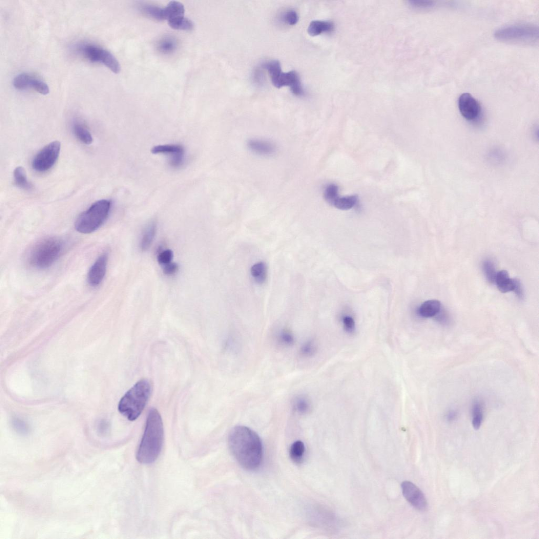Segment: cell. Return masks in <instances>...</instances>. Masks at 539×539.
<instances>
[{
  "instance_id": "6da1fadb",
  "label": "cell",
  "mask_w": 539,
  "mask_h": 539,
  "mask_svg": "<svg viewBox=\"0 0 539 539\" xmlns=\"http://www.w3.org/2000/svg\"><path fill=\"white\" fill-rule=\"evenodd\" d=\"M228 444L239 464L248 471L259 467L263 457V448L259 435L245 426H237L231 431Z\"/></svg>"
},
{
  "instance_id": "836d02e7",
  "label": "cell",
  "mask_w": 539,
  "mask_h": 539,
  "mask_svg": "<svg viewBox=\"0 0 539 539\" xmlns=\"http://www.w3.org/2000/svg\"><path fill=\"white\" fill-rule=\"evenodd\" d=\"M143 12L146 15L157 20H163L162 8L153 5H145L142 8Z\"/></svg>"
},
{
  "instance_id": "1f68e13d",
  "label": "cell",
  "mask_w": 539,
  "mask_h": 539,
  "mask_svg": "<svg viewBox=\"0 0 539 539\" xmlns=\"http://www.w3.org/2000/svg\"><path fill=\"white\" fill-rule=\"evenodd\" d=\"M176 41L174 38L167 37L163 39L158 44V50L165 54L174 52L177 47Z\"/></svg>"
},
{
  "instance_id": "2e32d148",
  "label": "cell",
  "mask_w": 539,
  "mask_h": 539,
  "mask_svg": "<svg viewBox=\"0 0 539 539\" xmlns=\"http://www.w3.org/2000/svg\"><path fill=\"white\" fill-rule=\"evenodd\" d=\"M499 291L503 293L513 292L515 286L514 279L509 277L506 270L497 272L494 282Z\"/></svg>"
},
{
  "instance_id": "3957f363",
  "label": "cell",
  "mask_w": 539,
  "mask_h": 539,
  "mask_svg": "<svg viewBox=\"0 0 539 539\" xmlns=\"http://www.w3.org/2000/svg\"><path fill=\"white\" fill-rule=\"evenodd\" d=\"M152 390L153 386L149 380H140L120 400L118 404L120 413L131 421L136 420L146 407Z\"/></svg>"
},
{
  "instance_id": "9c48e42d",
  "label": "cell",
  "mask_w": 539,
  "mask_h": 539,
  "mask_svg": "<svg viewBox=\"0 0 539 539\" xmlns=\"http://www.w3.org/2000/svg\"><path fill=\"white\" fill-rule=\"evenodd\" d=\"M61 143L53 141L47 145L34 157L33 169L39 172H45L51 169L57 161L60 155Z\"/></svg>"
},
{
  "instance_id": "83f0119b",
  "label": "cell",
  "mask_w": 539,
  "mask_h": 539,
  "mask_svg": "<svg viewBox=\"0 0 539 539\" xmlns=\"http://www.w3.org/2000/svg\"><path fill=\"white\" fill-rule=\"evenodd\" d=\"M276 341L283 347H292L295 342V337L291 331L283 329L279 332L276 338Z\"/></svg>"
},
{
  "instance_id": "cb8c5ba5",
  "label": "cell",
  "mask_w": 539,
  "mask_h": 539,
  "mask_svg": "<svg viewBox=\"0 0 539 539\" xmlns=\"http://www.w3.org/2000/svg\"><path fill=\"white\" fill-rule=\"evenodd\" d=\"M472 426L475 430L480 429L483 420V404L479 400H476L472 406Z\"/></svg>"
},
{
  "instance_id": "7402d4cb",
  "label": "cell",
  "mask_w": 539,
  "mask_h": 539,
  "mask_svg": "<svg viewBox=\"0 0 539 539\" xmlns=\"http://www.w3.org/2000/svg\"><path fill=\"white\" fill-rule=\"evenodd\" d=\"M293 411L301 415L308 413L312 409L310 400L305 396H298L293 400L292 404Z\"/></svg>"
},
{
  "instance_id": "8992f818",
  "label": "cell",
  "mask_w": 539,
  "mask_h": 539,
  "mask_svg": "<svg viewBox=\"0 0 539 539\" xmlns=\"http://www.w3.org/2000/svg\"><path fill=\"white\" fill-rule=\"evenodd\" d=\"M262 67L268 71L272 84L276 88L280 89L288 86L295 95H305V90L302 86L299 74L296 71L283 72L281 64L278 60L266 62L262 65Z\"/></svg>"
},
{
  "instance_id": "ac0fdd59",
  "label": "cell",
  "mask_w": 539,
  "mask_h": 539,
  "mask_svg": "<svg viewBox=\"0 0 539 539\" xmlns=\"http://www.w3.org/2000/svg\"><path fill=\"white\" fill-rule=\"evenodd\" d=\"M184 6L180 2L171 1L167 6L162 9L163 20L168 21L179 17H184Z\"/></svg>"
},
{
  "instance_id": "d590c367",
  "label": "cell",
  "mask_w": 539,
  "mask_h": 539,
  "mask_svg": "<svg viewBox=\"0 0 539 539\" xmlns=\"http://www.w3.org/2000/svg\"><path fill=\"white\" fill-rule=\"evenodd\" d=\"M173 258H174V253L172 250L168 249L164 250L158 254L157 261L159 264L164 266L171 263Z\"/></svg>"
},
{
  "instance_id": "f1b7e54d",
  "label": "cell",
  "mask_w": 539,
  "mask_h": 539,
  "mask_svg": "<svg viewBox=\"0 0 539 539\" xmlns=\"http://www.w3.org/2000/svg\"><path fill=\"white\" fill-rule=\"evenodd\" d=\"M32 88L37 92L43 95H47L50 92L49 87L45 82L37 77H33L32 75L28 82V88Z\"/></svg>"
},
{
  "instance_id": "f35d334b",
  "label": "cell",
  "mask_w": 539,
  "mask_h": 539,
  "mask_svg": "<svg viewBox=\"0 0 539 539\" xmlns=\"http://www.w3.org/2000/svg\"><path fill=\"white\" fill-rule=\"evenodd\" d=\"M163 272L167 275H172L175 274L178 270V265L174 263V262H171V263L166 265L163 266Z\"/></svg>"
},
{
  "instance_id": "74e56055",
  "label": "cell",
  "mask_w": 539,
  "mask_h": 539,
  "mask_svg": "<svg viewBox=\"0 0 539 539\" xmlns=\"http://www.w3.org/2000/svg\"><path fill=\"white\" fill-rule=\"evenodd\" d=\"M409 5L412 8L420 9H429L432 8L434 5V2L427 1H410Z\"/></svg>"
},
{
  "instance_id": "5b68a950",
  "label": "cell",
  "mask_w": 539,
  "mask_h": 539,
  "mask_svg": "<svg viewBox=\"0 0 539 539\" xmlns=\"http://www.w3.org/2000/svg\"><path fill=\"white\" fill-rule=\"evenodd\" d=\"M112 205V202L108 200H101L92 204L76 220V230L81 233L89 234L98 229L107 220Z\"/></svg>"
},
{
  "instance_id": "52a82bcc",
  "label": "cell",
  "mask_w": 539,
  "mask_h": 539,
  "mask_svg": "<svg viewBox=\"0 0 539 539\" xmlns=\"http://www.w3.org/2000/svg\"><path fill=\"white\" fill-rule=\"evenodd\" d=\"M494 37L502 42L531 44L538 39L539 29L531 24L510 25L496 30Z\"/></svg>"
},
{
  "instance_id": "5bb4252c",
  "label": "cell",
  "mask_w": 539,
  "mask_h": 539,
  "mask_svg": "<svg viewBox=\"0 0 539 539\" xmlns=\"http://www.w3.org/2000/svg\"><path fill=\"white\" fill-rule=\"evenodd\" d=\"M247 146L252 153L263 157H272L278 150L274 143L262 139H250L247 141Z\"/></svg>"
},
{
  "instance_id": "7c38bea8",
  "label": "cell",
  "mask_w": 539,
  "mask_h": 539,
  "mask_svg": "<svg viewBox=\"0 0 539 539\" xmlns=\"http://www.w3.org/2000/svg\"><path fill=\"white\" fill-rule=\"evenodd\" d=\"M458 108L462 116L467 120L477 119L481 112L479 103L471 94H462L458 100Z\"/></svg>"
},
{
  "instance_id": "f546056e",
  "label": "cell",
  "mask_w": 539,
  "mask_h": 539,
  "mask_svg": "<svg viewBox=\"0 0 539 539\" xmlns=\"http://www.w3.org/2000/svg\"><path fill=\"white\" fill-rule=\"evenodd\" d=\"M317 350V345L313 340H309L304 343L300 349V355L303 358H310L314 356Z\"/></svg>"
},
{
  "instance_id": "7a4b0ae2",
  "label": "cell",
  "mask_w": 539,
  "mask_h": 539,
  "mask_svg": "<svg viewBox=\"0 0 539 539\" xmlns=\"http://www.w3.org/2000/svg\"><path fill=\"white\" fill-rule=\"evenodd\" d=\"M164 440V428L159 412L151 409L147 418L146 427L136 453L141 464H151L161 453Z\"/></svg>"
},
{
  "instance_id": "4dcf8cb0",
  "label": "cell",
  "mask_w": 539,
  "mask_h": 539,
  "mask_svg": "<svg viewBox=\"0 0 539 539\" xmlns=\"http://www.w3.org/2000/svg\"><path fill=\"white\" fill-rule=\"evenodd\" d=\"M482 269L487 281L489 283H494L497 272L493 262L489 260L483 261Z\"/></svg>"
},
{
  "instance_id": "30bf717a",
  "label": "cell",
  "mask_w": 539,
  "mask_h": 539,
  "mask_svg": "<svg viewBox=\"0 0 539 539\" xmlns=\"http://www.w3.org/2000/svg\"><path fill=\"white\" fill-rule=\"evenodd\" d=\"M155 155H164L169 157V164L171 167H181L184 161L185 150L180 144H169L158 145L151 150Z\"/></svg>"
},
{
  "instance_id": "277c9868",
  "label": "cell",
  "mask_w": 539,
  "mask_h": 539,
  "mask_svg": "<svg viewBox=\"0 0 539 539\" xmlns=\"http://www.w3.org/2000/svg\"><path fill=\"white\" fill-rule=\"evenodd\" d=\"M63 248V243L58 238L43 239L31 248L28 256L29 264L37 269L49 268L59 259Z\"/></svg>"
},
{
  "instance_id": "484cf974",
  "label": "cell",
  "mask_w": 539,
  "mask_h": 539,
  "mask_svg": "<svg viewBox=\"0 0 539 539\" xmlns=\"http://www.w3.org/2000/svg\"><path fill=\"white\" fill-rule=\"evenodd\" d=\"M358 201L356 196L338 197L333 203L335 208L341 210H348L354 208Z\"/></svg>"
},
{
  "instance_id": "4fadbf2b",
  "label": "cell",
  "mask_w": 539,
  "mask_h": 539,
  "mask_svg": "<svg viewBox=\"0 0 539 539\" xmlns=\"http://www.w3.org/2000/svg\"><path fill=\"white\" fill-rule=\"evenodd\" d=\"M108 259L107 253L101 255L90 269L88 274V281L91 286H98L104 279L107 271Z\"/></svg>"
},
{
  "instance_id": "ab89813d",
  "label": "cell",
  "mask_w": 539,
  "mask_h": 539,
  "mask_svg": "<svg viewBox=\"0 0 539 539\" xmlns=\"http://www.w3.org/2000/svg\"><path fill=\"white\" fill-rule=\"evenodd\" d=\"M514 282L515 286L513 292H515L518 298L522 300L524 298V292L520 280L517 279H514Z\"/></svg>"
},
{
  "instance_id": "4316f807",
  "label": "cell",
  "mask_w": 539,
  "mask_h": 539,
  "mask_svg": "<svg viewBox=\"0 0 539 539\" xmlns=\"http://www.w3.org/2000/svg\"><path fill=\"white\" fill-rule=\"evenodd\" d=\"M305 452V446L301 441H296L290 447V455L297 464L301 462Z\"/></svg>"
},
{
  "instance_id": "9a60e30c",
  "label": "cell",
  "mask_w": 539,
  "mask_h": 539,
  "mask_svg": "<svg viewBox=\"0 0 539 539\" xmlns=\"http://www.w3.org/2000/svg\"><path fill=\"white\" fill-rule=\"evenodd\" d=\"M334 30L335 24L333 22L329 21L314 20L310 23L308 32L311 36L314 37L322 33L332 32Z\"/></svg>"
},
{
  "instance_id": "d6a6232c",
  "label": "cell",
  "mask_w": 539,
  "mask_h": 539,
  "mask_svg": "<svg viewBox=\"0 0 539 539\" xmlns=\"http://www.w3.org/2000/svg\"><path fill=\"white\" fill-rule=\"evenodd\" d=\"M338 188L334 184H330L327 186L324 191L323 196L325 200L329 204L333 205L338 196Z\"/></svg>"
},
{
  "instance_id": "44dd1931",
  "label": "cell",
  "mask_w": 539,
  "mask_h": 539,
  "mask_svg": "<svg viewBox=\"0 0 539 539\" xmlns=\"http://www.w3.org/2000/svg\"><path fill=\"white\" fill-rule=\"evenodd\" d=\"M251 274L254 281L259 285H262L267 278V267L264 262H259L251 268Z\"/></svg>"
},
{
  "instance_id": "60d3db41",
  "label": "cell",
  "mask_w": 539,
  "mask_h": 539,
  "mask_svg": "<svg viewBox=\"0 0 539 539\" xmlns=\"http://www.w3.org/2000/svg\"><path fill=\"white\" fill-rule=\"evenodd\" d=\"M456 416V413L454 412L451 411L449 413L448 418L449 420H453Z\"/></svg>"
},
{
  "instance_id": "603a6c76",
  "label": "cell",
  "mask_w": 539,
  "mask_h": 539,
  "mask_svg": "<svg viewBox=\"0 0 539 539\" xmlns=\"http://www.w3.org/2000/svg\"><path fill=\"white\" fill-rule=\"evenodd\" d=\"M14 179L19 188L26 191H30L32 189V184L27 180L23 168L19 167L15 170Z\"/></svg>"
},
{
  "instance_id": "8fae6325",
  "label": "cell",
  "mask_w": 539,
  "mask_h": 539,
  "mask_svg": "<svg viewBox=\"0 0 539 539\" xmlns=\"http://www.w3.org/2000/svg\"><path fill=\"white\" fill-rule=\"evenodd\" d=\"M403 494L406 500L414 508L425 511L427 508V502L424 494L419 488L410 481H404L402 485Z\"/></svg>"
},
{
  "instance_id": "e575fe53",
  "label": "cell",
  "mask_w": 539,
  "mask_h": 539,
  "mask_svg": "<svg viewBox=\"0 0 539 539\" xmlns=\"http://www.w3.org/2000/svg\"><path fill=\"white\" fill-rule=\"evenodd\" d=\"M299 15L294 10H289L283 14V22L289 25H294L299 22Z\"/></svg>"
},
{
  "instance_id": "ffe728a7",
  "label": "cell",
  "mask_w": 539,
  "mask_h": 539,
  "mask_svg": "<svg viewBox=\"0 0 539 539\" xmlns=\"http://www.w3.org/2000/svg\"><path fill=\"white\" fill-rule=\"evenodd\" d=\"M157 230L156 223L149 224L145 230L140 242V248L142 251H147L153 243Z\"/></svg>"
},
{
  "instance_id": "8d00e7d4",
  "label": "cell",
  "mask_w": 539,
  "mask_h": 539,
  "mask_svg": "<svg viewBox=\"0 0 539 539\" xmlns=\"http://www.w3.org/2000/svg\"><path fill=\"white\" fill-rule=\"evenodd\" d=\"M342 323L344 329L347 333L351 334L354 333L356 330V322L353 317L349 315L344 316L342 318Z\"/></svg>"
},
{
  "instance_id": "e0dca14e",
  "label": "cell",
  "mask_w": 539,
  "mask_h": 539,
  "mask_svg": "<svg viewBox=\"0 0 539 539\" xmlns=\"http://www.w3.org/2000/svg\"><path fill=\"white\" fill-rule=\"evenodd\" d=\"M441 309V302L437 300H428L421 305L418 310L419 314L425 318L436 316Z\"/></svg>"
},
{
  "instance_id": "d4e9b609",
  "label": "cell",
  "mask_w": 539,
  "mask_h": 539,
  "mask_svg": "<svg viewBox=\"0 0 539 539\" xmlns=\"http://www.w3.org/2000/svg\"><path fill=\"white\" fill-rule=\"evenodd\" d=\"M168 24L172 29L176 30L190 31L194 28L192 21L184 17L170 20Z\"/></svg>"
},
{
  "instance_id": "d6986e66",
  "label": "cell",
  "mask_w": 539,
  "mask_h": 539,
  "mask_svg": "<svg viewBox=\"0 0 539 539\" xmlns=\"http://www.w3.org/2000/svg\"><path fill=\"white\" fill-rule=\"evenodd\" d=\"M73 131L75 136L82 143L87 145L92 143V136L84 123L75 121L73 124Z\"/></svg>"
},
{
  "instance_id": "ba28073f",
  "label": "cell",
  "mask_w": 539,
  "mask_h": 539,
  "mask_svg": "<svg viewBox=\"0 0 539 539\" xmlns=\"http://www.w3.org/2000/svg\"><path fill=\"white\" fill-rule=\"evenodd\" d=\"M74 50L92 63L104 65L114 73H119L121 71L119 62L114 55L100 46L90 43H82L77 45Z\"/></svg>"
}]
</instances>
